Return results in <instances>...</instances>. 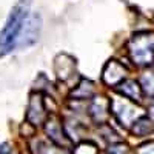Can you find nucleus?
<instances>
[{
  "label": "nucleus",
  "mask_w": 154,
  "mask_h": 154,
  "mask_svg": "<svg viewBox=\"0 0 154 154\" xmlns=\"http://www.w3.org/2000/svg\"><path fill=\"white\" fill-rule=\"evenodd\" d=\"M45 106H43V100L40 94H32L29 105H28V112H26V119L32 125H40L45 119Z\"/></svg>",
  "instance_id": "7"
},
{
  "label": "nucleus",
  "mask_w": 154,
  "mask_h": 154,
  "mask_svg": "<svg viewBox=\"0 0 154 154\" xmlns=\"http://www.w3.org/2000/svg\"><path fill=\"white\" fill-rule=\"evenodd\" d=\"M29 6L31 0H19L12 6L3 28L0 31V57L9 54L12 49L17 48L25 23L29 17Z\"/></svg>",
  "instance_id": "1"
},
{
  "label": "nucleus",
  "mask_w": 154,
  "mask_h": 154,
  "mask_svg": "<svg viewBox=\"0 0 154 154\" xmlns=\"http://www.w3.org/2000/svg\"><path fill=\"white\" fill-rule=\"evenodd\" d=\"M38 154H65L62 149L56 148V146H46V145H40L38 148Z\"/></svg>",
  "instance_id": "17"
},
{
  "label": "nucleus",
  "mask_w": 154,
  "mask_h": 154,
  "mask_svg": "<svg viewBox=\"0 0 154 154\" xmlns=\"http://www.w3.org/2000/svg\"><path fill=\"white\" fill-rule=\"evenodd\" d=\"M117 91L126 97L130 100H140L142 99V94H143V89L136 80H123L119 86H117Z\"/></svg>",
  "instance_id": "8"
},
{
  "label": "nucleus",
  "mask_w": 154,
  "mask_h": 154,
  "mask_svg": "<svg viewBox=\"0 0 154 154\" xmlns=\"http://www.w3.org/2000/svg\"><path fill=\"white\" fill-rule=\"evenodd\" d=\"M128 53L133 62L139 66H146L154 60V34L137 32L128 43Z\"/></svg>",
  "instance_id": "2"
},
{
  "label": "nucleus",
  "mask_w": 154,
  "mask_h": 154,
  "mask_svg": "<svg viewBox=\"0 0 154 154\" xmlns=\"http://www.w3.org/2000/svg\"><path fill=\"white\" fill-rule=\"evenodd\" d=\"M142 89L143 93L154 97V72H149V74H145L142 77Z\"/></svg>",
  "instance_id": "14"
},
{
  "label": "nucleus",
  "mask_w": 154,
  "mask_h": 154,
  "mask_svg": "<svg viewBox=\"0 0 154 154\" xmlns=\"http://www.w3.org/2000/svg\"><path fill=\"white\" fill-rule=\"evenodd\" d=\"M109 154H130V148L125 143H114L109 145Z\"/></svg>",
  "instance_id": "15"
},
{
  "label": "nucleus",
  "mask_w": 154,
  "mask_h": 154,
  "mask_svg": "<svg viewBox=\"0 0 154 154\" xmlns=\"http://www.w3.org/2000/svg\"><path fill=\"white\" fill-rule=\"evenodd\" d=\"M56 72H57V77L62 80V82H68L71 77L74 75L75 72V60L71 57V56H66V54H60L57 59H56Z\"/></svg>",
  "instance_id": "6"
},
{
  "label": "nucleus",
  "mask_w": 154,
  "mask_h": 154,
  "mask_svg": "<svg viewBox=\"0 0 154 154\" xmlns=\"http://www.w3.org/2000/svg\"><path fill=\"white\" fill-rule=\"evenodd\" d=\"M40 28H42V19L38 14H29L25 28L22 31V35L19 38L17 46H29L32 43H35L38 40V34H40Z\"/></svg>",
  "instance_id": "4"
},
{
  "label": "nucleus",
  "mask_w": 154,
  "mask_h": 154,
  "mask_svg": "<svg viewBox=\"0 0 154 154\" xmlns=\"http://www.w3.org/2000/svg\"><path fill=\"white\" fill-rule=\"evenodd\" d=\"M0 154H9V148L6 143H0Z\"/></svg>",
  "instance_id": "18"
},
{
  "label": "nucleus",
  "mask_w": 154,
  "mask_h": 154,
  "mask_svg": "<svg viewBox=\"0 0 154 154\" xmlns=\"http://www.w3.org/2000/svg\"><path fill=\"white\" fill-rule=\"evenodd\" d=\"M133 131H134V134H137V136H146L148 133L152 131V125H151V120L148 119V116H142L139 120L134 122Z\"/></svg>",
  "instance_id": "12"
},
{
  "label": "nucleus",
  "mask_w": 154,
  "mask_h": 154,
  "mask_svg": "<svg viewBox=\"0 0 154 154\" xmlns=\"http://www.w3.org/2000/svg\"><path fill=\"white\" fill-rule=\"evenodd\" d=\"M94 94V86L91 82H88V80H82L80 85H77V88L72 91V97L75 99H89Z\"/></svg>",
  "instance_id": "11"
},
{
  "label": "nucleus",
  "mask_w": 154,
  "mask_h": 154,
  "mask_svg": "<svg viewBox=\"0 0 154 154\" xmlns=\"http://www.w3.org/2000/svg\"><path fill=\"white\" fill-rule=\"evenodd\" d=\"M108 103H109V102L103 100V97H99V99H96V100L93 102L91 109H99V111H96V112H91V116L94 117V120H97L99 123H102V120H105V119L108 117V111H109L111 108L102 109V106H105V105H108Z\"/></svg>",
  "instance_id": "10"
},
{
  "label": "nucleus",
  "mask_w": 154,
  "mask_h": 154,
  "mask_svg": "<svg viewBox=\"0 0 154 154\" xmlns=\"http://www.w3.org/2000/svg\"><path fill=\"white\" fill-rule=\"evenodd\" d=\"M136 154H154V142H148L140 145L136 151Z\"/></svg>",
  "instance_id": "16"
},
{
  "label": "nucleus",
  "mask_w": 154,
  "mask_h": 154,
  "mask_svg": "<svg viewBox=\"0 0 154 154\" xmlns=\"http://www.w3.org/2000/svg\"><path fill=\"white\" fill-rule=\"evenodd\" d=\"M111 112L125 126H130L133 120H139L142 117L140 109L133 103V100L126 97H114L111 100Z\"/></svg>",
  "instance_id": "3"
},
{
  "label": "nucleus",
  "mask_w": 154,
  "mask_h": 154,
  "mask_svg": "<svg viewBox=\"0 0 154 154\" xmlns=\"http://www.w3.org/2000/svg\"><path fill=\"white\" fill-rule=\"evenodd\" d=\"M72 154H99V148L93 142H82L74 148Z\"/></svg>",
  "instance_id": "13"
},
{
  "label": "nucleus",
  "mask_w": 154,
  "mask_h": 154,
  "mask_svg": "<svg viewBox=\"0 0 154 154\" xmlns=\"http://www.w3.org/2000/svg\"><path fill=\"white\" fill-rule=\"evenodd\" d=\"M125 72H126V69L123 68V65H120L117 60H109L103 68L102 79H103V82L106 85L116 86V85H120L123 82Z\"/></svg>",
  "instance_id": "5"
},
{
  "label": "nucleus",
  "mask_w": 154,
  "mask_h": 154,
  "mask_svg": "<svg viewBox=\"0 0 154 154\" xmlns=\"http://www.w3.org/2000/svg\"><path fill=\"white\" fill-rule=\"evenodd\" d=\"M45 130H46L48 137L53 140L54 143H57V145H65L66 143V137H65V134H63L62 123H59L57 119H49L46 122Z\"/></svg>",
  "instance_id": "9"
}]
</instances>
